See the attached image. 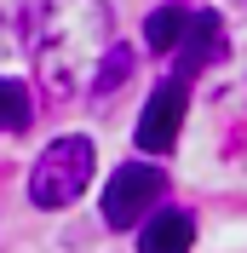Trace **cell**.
I'll return each mask as SVG.
<instances>
[{
  "label": "cell",
  "instance_id": "cell-1",
  "mask_svg": "<svg viewBox=\"0 0 247 253\" xmlns=\"http://www.w3.org/2000/svg\"><path fill=\"white\" fill-rule=\"evenodd\" d=\"M109 46H115V35H109L104 0H35L29 6V52L52 104H69L98 75Z\"/></svg>",
  "mask_w": 247,
  "mask_h": 253
},
{
  "label": "cell",
  "instance_id": "cell-9",
  "mask_svg": "<svg viewBox=\"0 0 247 253\" xmlns=\"http://www.w3.org/2000/svg\"><path fill=\"white\" fill-rule=\"evenodd\" d=\"M126 75H132V52H126V46H109V52H104V63H98V75H92V92H98V98H109Z\"/></svg>",
  "mask_w": 247,
  "mask_h": 253
},
{
  "label": "cell",
  "instance_id": "cell-8",
  "mask_svg": "<svg viewBox=\"0 0 247 253\" xmlns=\"http://www.w3.org/2000/svg\"><path fill=\"white\" fill-rule=\"evenodd\" d=\"M29 115H35L29 86H23V81H0V132H23Z\"/></svg>",
  "mask_w": 247,
  "mask_h": 253
},
{
  "label": "cell",
  "instance_id": "cell-2",
  "mask_svg": "<svg viewBox=\"0 0 247 253\" xmlns=\"http://www.w3.org/2000/svg\"><path fill=\"white\" fill-rule=\"evenodd\" d=\"M86 178H92V144L86 138H52L46 150H41V161H35L29 173V202L46 207V213H58V207L81 202V190H86Z\"/></svg>",
  "mask_w": 247,
  "mask_h": 253
},
{
  "label": "cell",
  "instance_id": "cell-5",
  "mask_svg": "<svg viewBox=\"0 0 247 253\" xmlns=\"http://www.w3.org/2000/svg\"><path fill=\"white\" fill-rule=\"evenodd\" d=\"M218 58H224V23H218L213 12H196V23H190L184 46H178V63H172L167 81H190V75H201V69L218 63Z\"/></svg>",
  "mask_w": 247,
  "mask_h": 253
},
{
  "label": "cell",
  "instance_id": "cell-4",
  "mask_svg": "<svg viewBox=\"0 0 247 253\" xmlns=\"http://www.w3.org/2000/svg\"><path fill=\"white\" fill-rule=\"evenodd\" d=\"M184 104H190L184 81H161V86L150 92V104H144V115H138V150L144 156H167L172 144H178Z\"/></svg>",
  "mask_w": 247,
  "mask_h": 253
},
{
  "label": "cell",
  "instance_id": "cell-7",
  "mask_svg": "<svg viewBox=\"0 0 247 253\" xmlns=\"http://www.w3.org/2000/svg\"><path fill=\"white\" fill-rule=\"evenodd\" d=\"M190 23H196V12L190 6H155L150 23H144V41H150V52H178L184 46Z\"/></svg>",
  "mask_w": 247,
  "mask_h": 253
},
{
  "label": "cell",
  "instance_id": "cell-6",
  "mask_svg": "<svg viewBox=\"0 0 247 253\" xmlns=\"http://www.w3.org/2000/svg\"><path fill=\"white\" fill-rule=\"evenodd\" d=\"M190 242H196V219H190L184 207L155 213V219L138 230V253H190Z\"/></svg>",
  "mask_w": 247,
  "mask_h": 253
},
{
  "label": "cell",
  "instance_id": "cell-3",
  "mask_svg": "<svg viewBox=\"0 0 247 253\" xmlns=\"http://www.w3.org/2000/svg\"><path fill=\"white\" fill-rule=\"evenodd\" d=\"M161 190H167V173L150 167V161H126L109 173V190H104V224L109 230H132L144 224L155 202H161Z\"/></svg>",
  "mask_w": 247,
  "mask_h": 253
}]
</instances>
